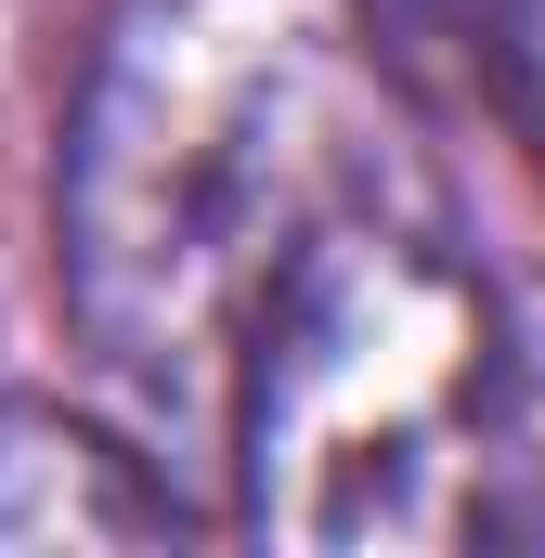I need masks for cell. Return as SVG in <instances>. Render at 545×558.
Masks as SVG:
<instances>
[{
    "instance_id": "cell-2",
    "label": "cell",
    "mask_w": 545,
    "mask_h": 558,
    "mask_svg": "<svg viewBox=\"0 0 545 558\" xmlns=\"http://www.w3.org/2000/svg\"><path fill=\"white\" fill-rule=\"evenodd\" d=\"M390 143L415 118L351 0H105L65 92L52 260L156 454H208L261 286Z\"/></svg>"
},
{
    "instance_id": "cell-1",
    "label": "cell",
    "mask_w": 545,
    "mask_h": 558,
    "mask_svg": "<svg viewBox=\"0 0 545 558\" xmlns=\"http://www.w3.org/2000/svg\"><path fill=\"white\" fill-rule=\"evenodd\" d=\"M208 468L286 558L545 546V274H507L428 143H390L261 286Z\"/></svg>"
},
{
    "instance_id": "cell-3",
    "label": "cell",
    "mask_w": 545,
    "mask_h": 558,
    "mask_svg": "<svg viewBox=\"0 0 545 558\" xmlns=\"http://www.w3.org/2000/svg\"><path fill=\"white\" fill-rule=\"evenodd\" d=\"M195 494L169 481V454L131 428L78 416V403H0V546H182Z\"/></svg>"
}]
</instances>
